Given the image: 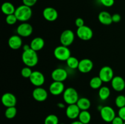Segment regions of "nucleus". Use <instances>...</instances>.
<instances>
[{
  "mask_svg": "<svg viewBox=\"0 0 125 124\" xmlns=\"http://www.w3.org/2000/svg\"><path fill=\"white\" fill-rule=\"evenodd\" d=\"M22 62L26 66L34 67L39 62V57L37 52L31 48L28 51H23L21 55Z\"/></svg>",
  "mask_w": 125,
  "mask_h": 124,
  "instance_id": "nucleus-1",
  "label": "nucleus"
},
{
  "mask_svg": "<svg viewBox=\"0 0 125 124\" xmlns=\"http://www.w3.org/2000/svg\"><path fill=\"white\" fill-rule=\"evenodd\" d=\"M15 15L18 21L21 22H26L31 19L32 15L31 7L23 4L16 8Z\"/></svg>",
  "mask_w": 125,
  "mask_h": 124,
  "instance_id": "nucleus-2",
  "label": "nucleus"
},
{
  "mask_svg": "<svg viewBox=\"0 0 125 124\" xmlns=\"http://www.w3.org/2000/svg\"><path fill=\"white\" fill-rule=\"evenodd\" d=\"M63 98L67 104H76L79 100V94L76 90L72 87L65 89L63 93Z\"/></svg>",
  "mask_w": 125,
  "mask_h": 124,
  "instance_id": "nucleus-3",
  "label": "nucleus"
},
{
  "mask_svg": "<svg viewBox=\"0 0 125 124\" xmlns=\"http://www.w3.org/2000/svg\"><path fill=\"white\" fill-rule=\"evenodd\" d=\"M54 55L55 58L59 61H67L71 57V52L68 47L60 45L57 46L54 50Z\"/></svg>",
  "mask_w": 125,
  "mask_h": 124,
  "instance_id": "nucleus-4",
  "label": "nucleus"
},
{
  "mask_svg": "<svg viewBox=\"0 0 125 124\" xmlns=\"http://www.w3.org/2000/svg\"><path fill=\"white\" fill-rule=\"evenodd\" d=\"M100 115L103 120L107 123L112 122L116 117L115 111L110 106H104L100 110Z\"/></svg>",
  "mask_w": 125,
  "mask_h": 124,
  "instance_id": "nucleus-5",
  "label": "nucleus"
},
{
  "mask_svg": "<svg viewBox=\"0 0 125 124\" xmlns=\"http://www.w3.org/2000/svg\"><path fill=\"white\" fill-rule=\"evenodd\" d=\"M76 35L81 40L83 41H88L92 38L94 32L90 27L84 25L78 28L76 30Z\"/></svg>",
  "mask_w": 125,
  "mask_h": 124,
  "instance_id": "nucleus-6",
  "label": "nucleus"
},
{
  "mask_svg": "<svg viewBox=\"0 0 125 124\" xmlns=\"http://www.w3.org/2000/svg\"><path fill=\"white\" fill-rule=\"evenodd\" d=\"M75 38L74 32L72 30L67 29L63 31L60 36V42L63 46L68 47L73 43Z\"/></svg>",
  "mask_w": 125,
  "mask_h": 124,
  "instance_id": "nucleus-7",
  "label": "nucleus"
},
{
  "mask_svg": "<svg viewBox=\"0 0 125 124\" xmlns=\"http://www.w3.org/2000/svg\"><path fill=\"white\" fill-rule=\"evenodd\" d=\"M99 77L104 83H108L112 81V79L114 77V71L111 67L105 66L102 67L99 72Z\"/></svg>",
  "mask_w": 125,
  "mask_h": 124,
  "instance_id": "nucleus-8",
  "label": "nucleus"
},
{
  "mask_svg": "<svg viewBox=\"0 0 125 124\" xmlns=\"http://www.w3.org/2000/svg\"><path fill=\"white\" fill-rule=\"evenodd\" d=\"M31 83L36 87H40L44 84L45 81V75L39 71H34L29 77Z\"/></svg>",
  "mask_w": 125,
  "mask_h": 124,
  "instance_id": "nucleus-9",
  "label": "nucleus"
},
{
  "mask_svg": "<svg viewBox=\"0 0 125 124\" xmlns=\"http://www.w3.org/2000/svg\"><path fill=\"white\" fill-rule=\"evenodd\" d=\"M32 26L29 23L24 22L18 26L17 29V35L21 37H28L32 34Z\"/></svg>",
  "mask_w": 125,
  "mask_h": 124,
  "instance_id": "nucleus-10",
  "label": "nucleus"
},
{
  "mask_svg": "<svg viewBox=\"0 0 125 124\" xmlns=\"http://www.w3.org/2000/svg\"><path fill=\"white\" fill-rule=\"evenodd\" d=\"M51 76L53 81L63 82L68 77V72L63 68H57L52 71Z\"/></svg>",
  "mask_w": 125,
  "mask_h": 124,
  "instance_id": "nucleus-11",
  "label": "nucleus"
},
{
  "mask_svg": "<svg viewBox=\"0 0 125 124\" xmlns=\"http://www.w3.org/2000/svg\"><path fill=\"white\" fill-rule=\"evenodd\" d=\"M32 96L35 100L39 102H42L47 99L48 94L45 89L40 86V87H36L33 90Z\"/></svg>",
  "mask_w": 125,
  "mask_h": 124,
  "instance_id": "nucleus-12",
  "label": "nucleus"
},
{
  "mask_svg": "<svg viewBox=\"0 0 125 124\" xmlns=\"http://www.w3.org/2000/svg\"><path fill=\"white\" fill-rule=\"evenodd\" d=\"M2 104L6 108L15 106L17 104V98L15 96L10 92H6L1 97Z\"/></svg>",
  "mask_w": 125,
  "mask_h": 124,
  "instance_id": "nucleus-13",
  "label": "nucleus"
},
{
  "mask_svg": "<svg viewBox=\"0 0 125 124\" xmlns=\"http://www.w3.org/2000/svg\"><path fill=\"white\" fill-rule=\"evenodd\" d=\"M65 85L63 82L54 81L49 87V91L53 96H59L63 94L65 91Z\"/></svg>",
  "mask_w": 125,
  "mask_h": 124,
  "instance_id": "nucleus-14",
  "label": "nucleus"
},
{
  "mask_svg": "<svg viewBox=\"0 0 125 124\" xmlns=\"http://www.w3.org/2000/svg\"><path fill=\"white\" fill-rule=\"evenodd\" d=\"M94 68V63L89 58H84L79 61L78 70L83 74H87L91 71Z\"/></svg>",
  "mask_w": 125,
  "mask_h": 124,
  "instance_id": "nucleus-15",
  "label": "nucleus"
},
{
  "mask_svg": "<svg viewBox=\"0 0 125 124\" xmlns=\"http://www.w3.org/2000/svg\"><path fill=\"white\" fill-rule=\"evenodd\" d=\"M81 109L76 104L68 105L65 110V114L70 119L74 120L78 118L80 114Z\"/></svg>",
  "mask_w": 125,
  "mask_h": 124,
  "instance_id": "nucleus-16",
  "label": "nucleus"
},
{
  "mask_svg": "<svg viewBox=\"0 0 125 124\" xmlns=\"http://www.w3.org/2000/svg\"><path fill=\"white\" fill-rule=\"evenodd\" d=\"M43 16L48 21H54L58 18V12L53 7H48L43 10Z\"/></svg>",
  "mask_w": 125,
  "mask_h": 124,
  "instance_id": "nucleus-17",
  "label": "nucleus"
},
{
  "mask_svg": "<svg viewBox=\"0 0 125 124\" xmlns=\"http://www.w3.org/2000/svg\"><path fill=\"white\" fill-rule=\"evenodd\" d=\"M111 82L112 88L117 92H121L125 88V81L120 76H114Z\"/></svg>",
  "mask_w": 125,
  "mask_h": 124,
  "instance_id": "nucleus-18",
  "label": "nucleus"
},
{
  "mask_svg": "<svg viewBox=\"0 0 125 124\" xmlns=\"http://www.w3.org/2000/svg\"><path fill=\"white\" fill-rule=\"evenodd\" d=\"M23 41L20 36L18 35H13L10 36L8 40V45L10 49L13 50L19 49L22 46Z\"/></svg>",
  "mask_w": 125,
  "mask_h": 124,
  "instance_id": "nucleus-19",
  "label": "nucleus"
},
{
  "mask_svg": "<svg viewBox=\"0 0 125 124\" xmlns=\"http://www.w3.org/2000/svg\"><path fill=\"white\" fill-rule=\"evenodd\" d=\"M99 21L103 25H111L112 22V15L107 11H102L99 13L98 16Z\"/></svg>",
  "mask_w": 125,
  "mask_h": 124,
  "instance_id": "nucleus-20",
  "label": "nucleus"
},
{
  "mask_svg": "<svg viewBox=\"0 0 125 124\" xmlns=\"http://www.w3.org/2000/svg\"><path fill=\"white\" fill-rule=\"evenodd\" d=\"M30 46L32 49L37 52L43 48L45 46V41L41 37H35L31 41Z\"/></svg>",
  "mask_w": 125,
  "mask_h": 124,
  "instance_id": "nucleus-21",
  "label": "nucleus"
},
{
  "mask_svg": "<svg viewBox=\"0 0 125 124\" xmlns=\"http://www.w3.org/2000/svg\"><path fill=\"white\" fill-rule=\"evenodd\" d=\"M15 10L16 8L13 4L10 2H4L1 6V11L6 16L14 14Z\"/></svg>",
  "mask_w": 125,
  "mask_h": 124,
  "instance_id": "nucleus-22",
  "label": "nucleus"
},
{
  "mask_svg": "<svg viewBox=\"0 0 125 124\" xmlns=\"http://www.w3.org/2000/svg\"><path fill=\"white\" fill-rule=\"evenodd\" d=\"M76 105L78 106L81 111L88 110L90 108L91 102L89 98H86V97H81V98H79Z\"/></svg>",
  "mask_w": 125,
  "mask_h": 124,
  "instance_id": "nucleus-23",
  "label": "nucleus"
},
{
  "mask_svg": "<svg viewBox=\"0 0 125 124\" xmlns=\"http://www.w3.org/2000/svg\"><path fill=\"white\" fill-rule=\"evenodd\" d=\"M78 119L79 121L84 124H89L92 119L91 114L88 110L81 111Z\"/></svg>",
  "mask_w": 125,
  "mask_h": 124,
  "instance_id": "nucleus-24",
  "label": "nucleus"
},
{
  "mask_svg": "<svg viewBox=\"0 0 125 124\" xmlns=\"http://www.w3.org/2000/svg\"><path fill=\"white\" fill-rule=\"evenodd\" d=\"M111 95V90L107 86H101L99 89L98 96L102 100H106Z\"/></svg>",
  "mask_w": 125,
  "mask_h": 124,
  "instance_id": "nucleus-25",
  "label": "nucleus"
},
{
  "mask_svg": "<svg viewBox=\"0 0 125 124\" xmlns=\"http://www.w3.org/2000/svg\"><path fill=\"white\" fill-rule=\"evenodd\" d=\"M103 83V81L100 79V77L96 76L92 78L91 80H90L89 85L91 88L94 89H100L102 86Z\"/></svg>",
  "mask_w": 125,
  "mask_h": 124,
  "instance_id": "nucleus-26",
  "label": "nucleus"
},
{
  "mask_svg": "<svg viewBox=\"0 0 125 124\" xmlns=\"http://www.w3.org/2000/svg\"><path fill=\"white\" fill-rule=\"evenodd\" d=\"M66 63H67V66H68L70 69H76L78 68L79 60L76 58V57L71 56V57L66 61Z\"/></svg>",
  "mask_w": 125,
  "mask_h": 124,
  "instance_id": "nucleus-27",
  "label": "nucleus"
},
{
  "mask_svg": "<svg viewBox=\"0 0 125 124\" xmlns=\"http://www.w3.org/2000/svg\"><path fill=\"white\" fill-rule=\"evenodd\" d=\"M17 113V110L15 106L8 107V108H6V109L4 113V115L7 119H12L16 116Z\"/></svg>",
  "mask_w": 125,
  "mask_h": 124,
  "instance_id": "nucleus-28",
  "label": "nucleus"
},
{
  "mask_svg": "<svg viewBox=\"0 0 125 124\" xmlns=\"http://www.w3.org/2000/svg\"><path fill=\"white\" fill-rule=\"evenodd\" d=\"M44 124H59L58 117L55 114H49L45 119Z\"/></svg>",
  "mask_w": 125,
  "mask_h": 124,
  "instance_id": "nucleus-29",
  "label": "nucleus"
},
{
  "mask_svg": "<svg viewBox=\"0 0 125 124\" xmlns=\"http://www.w3.org/2000/svg\"><path fill=\"white\" fill-rule=\"evenodd\" d=\"M115 105L118 108H123L125 106V96L124 95H119L116 97L115 100Z\"/></svg>",
  "mask_w": 125,
  "mask_h": 124,
  "instance_id": "nucleus-30",
  "label": "nucleus"
},
{
  "mask_svg": "<svg viewBox=\"0 0 125 124\" xmlns=\"http://www.w3.org/2000/svg\"><path fill=\"white\" fill-rule=\"evenodd\" d=\"M32 72L33 71H32L31 68L30 67L26 66L24 67L21 69V74L23 77L25 78V79H29Z\"/></svg>",
  "mask_w": 125,
  "mask_h": 124,
  "instance_id": "nucleus-31",
  "label": "nucleus"
},
{
  "mask_svg": "<svg viewBox=\"0 0 125 124\" xmlns=\"http://www.w3.org/2000/svg\"><path fill=\"white\" fill-rule=\"evenodd\" d=\"M17 21H18V19H17V17H16L15 14H12L6 16V23L9 24V25H13V24H15L17 23Z\"/></svg>",
  "mask_w": 125,
  "mask_h": 124,
  "instance_id": "nucleus-32",
  "label": "nucleus"
},
{
  "mask_svg": "<svg viewBox=\"0 0 125 124\" xmlns=\"http://www.w3.org/2000/svg\"><path fill=\"white\" fill-rule=\"evenodd\" d=\"M100 2L106 7H110L114 6L115 3L114 0H100Z\"/></svg>",
  "mask_w": 125,
  "mask_h": 124,
  "instance_id": "nucleus-33",
  "label": "nucleus"
},
{
  "mask_svg": "<svg viewBox=\"0 0 125 124\" xmlns=\"http://www.w3.org/2000/svg\"><path fill=\"white\" fill-rule=\"evenodd\" d=\"M22 2H23V4L31 7L36 4L37 0H22Z\"/></svg>",
  "mask_w": 125,
  "mask_h": 124,
  "instance_id": "nucleus-34",
  "label": "nucleus"
},
{
  "mask_svg": "<svg viewBox=\"0 0 125 124\" xmlns=\"http://www.w3.org/2000/svg\"><path fill=\"white\" fill-rule=\"evenodd\" d=\"M124 120L118 115V116H116L114 119H113V120L112 121V124H123L124 123Z\"/></svg>",
  "mask_w": 125,
  "mask_h": 124,
  "instance_id": "nucleus-35",
  "label": "nucleus"
},
{
  "mask_svg": "<svg viewBox=\"0 0 125 124\" xmlns=\"http://www.w3.org/2000/svg\"><path fill=\"white\" fill-rule=\"evenodd\" d=\"M75 25L77 27H80L84 26V21L82 18H78L75 20Z\"/></svg>",
  "mask_w": 125,
  "mask_h": 124,
  "instance_id": "nucleus-36",
  "label": "nucleus"
},
{
  "mask_svg": "<svg viewBox=\"0 0 125 124\" xmlns=\"http://www.w3.org/2000/svg\"><path fill=\"white\" fill-rule=\"evenodd\" d=\"M121 18H121L120 15L118 14V13H114V14L112 15V19L113 23H118V22L120 21Z\"/></svg>",
  "mask_w": 125,
  "mask_h": 124,
  "instance_id": "nucleus-37",
  "label": "nucleus"
},
{
  "mask_svg": "<svg viewBox=\"0 0 125 124\" xmlns=\"http://www.w3.org/2000/svg\"><path fill=\"white\" fill-rule=\"evenodd\" d=\"M118 115L125 122V106L119 108V110H118Z\"/></svg>",
  "mask_w": 125,
  "mask_h": 124,
  "instance_id": "nucleus-38",
  "label": "nucleus"
},
{
  "mask_svg": "<svg viewBox=\"0 0 125 124\" xmlns=\"http://www.w3.org/2000/svg\"><path fill=\"white\" fill-rule=\"evenodd\" d=\"M30 49H31V46H30V45H29V44H24V46H23V51H28V50Z\"/></svg>",
  "mask_w": 125,
  "mask_h": 124,
  "instance_id": "nucleus-39",
  "label": "nucleus"
},
{
  "mask_svg": "<svg viewBox=\"0 0 125 124\" xmlns=\"http://www.w3.org/2000/svg\"><path fill=\"white\" fill-rule=\"evenodd\" d=\"M70 124H84L82 123L81 122L79 121V120H75V121L72 122Z\"/></svg>",
  "mask_w": 125,
  "mask_h": 124,
  "instance_id": "nucleus-40",
  "label": "nucleus"
},
{
  "mask_svg": "<svg viewBox=\"0 0 125 124\" xmlns=\"http://www.w3.org/2000/svg\"><path fill=\"white\" fill-rule=\"evenodd\" d=\"M57 106L60 108H63L65 107V105L63 103H57Z\"/></svg>",
  "mask_w": 125,
  "mask_h": 124,
  "instance_id": "nucleus-41",
  "label": "nucleus"
},
{
  "mask_svg": "<svg viewBox=\"0 0 125 124\" xmlns=\"http://www.w3.org/2000/svg\"><path fill=\"white\" fill-rule=\"evenodd\" d=\"M63 124V123H62V124Z\"/></svg>",
  "mask_w": 125,
  "mask_h": 124,
  "instance_id": "nucleus-42",
  "label": "nucleus"
},
{
  "mask_svg": "<svg viewBox=\"0 0 125 124\" xmlns=\"http://www.w3.org/2000/svg\"><path fill=\"white\" fill-rule=\"evenodd\" d=\"M123 124H125V122H124V123H123Z\"/></svg>",
  "mask_w": 125,
  "mask_h": 124,
  "instance_id": "nucleus-43",
  "label": "nucleus"
}]
</instances>
